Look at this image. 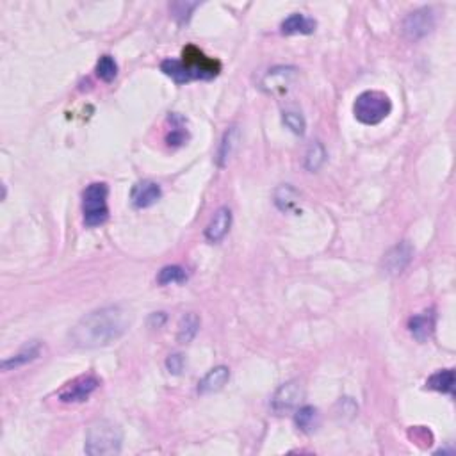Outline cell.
I'll use <instances>...</instances> for the list:
<instances>
[{
  "label": "cell",
  "mask_w": 456,
  "mask_h": 456,
  "mask_svg": "<svg viewBox=\"0 0 456 456\" xmlns=\"http://www.w3.org/2000/svg\"><path fill=\"white\" fill-rule=\"evenodd\" d=\"M132 323V314L123 305H107L89 312L70 331V344L80 350L109 346L125 335Z\"/></svg>",
  "instance_id": "1"
},
{
  "label": "cell",
  "mask_w": 456,
  "mask_h": 456,
  "mask_svg": "<svg viewBox=\"0 0 456 456\" xmlns=\"http://www.w3.org/2000/svg\"><path fill=\"white\" fill-rule=\"evenodd\" d=\"M164 75L175 80L177 84H186L191 80H210L220 75L221 63L214 57L205 56L194 45L184 46L182 59H164L160 63Z\"/></svg>",
  "instance_id": "2"
},
{
  "label": "cell",
  "mask_w": 456,
  "mask_h": 456,
  "mask_svg": "<svg viewBox=\"0 0 456 456\" xmlns=\"http://www.w3.org/2000/svg\"><path fill=\"white\" fill-rule=\"evenodd\" d=\"M123 433L118 424L110 421H96L86 433L84 451L89 456H114L122 452Z\"/></svg>",
  "instance_id": "3"
},
{
  "label": "cell",
  "mask_w": 456,
  "mask_h": 456,
  "mask_svg": "<svg viewBox=\"0 0 456 456\" xmlns=\"http://www.w3.org/2000/svg\"><path fill=\"white\" fill-rule=\"evenodd\" d=\"M392 110V102L384 91H364L357 96L353 103L355 118L364 125H378L384 122Z\"/></svg>",
  "instance_id": "4"
},
{
  "label": "cell",
  "mask_w": 456,
  "mask_h": 456,
  "mask_svg": "<svg viewBox=\"0 0 456 456\" xmlns=\"http://www.w3.org/2000/svg\"><path fill=\"white\" fill-rule=\"evenodd\" d=\"M107 196L109 187L103 182L89 184L82 194V209L84 223L86 227H100L109 217V207H107Z\"/></svg>",
  "instance_id": "5"
},
{
  "label": "cell",
  "mask_w": 456,
  "mask_h": 456,
  "mask_svg": "<svg viewBox=\"0 0 456 456\" xmlns=\"http://www.w3.org/2000/svg\"><path fill=\"white\" fill-rule=\"evenodd\" d=\"M99 387V378L93 376V374H84V376H77L75 380L68 381L61 391L57 392V399L63 403H82Z\"/></svg>",
  "instance_id": "6"
},
{
  "label": "cell",
  "mask_w": 456,
  "mask_h": 456,
  "mask_svg": "<svg viewBox=\"0 0 456 456\" xmlns=\"http://www.w3.org/2000/svg\"><path fill=\"white\" fill-rule=\"evenodd\" d=\"M301 398H303V388H301L300 381H287L281 387H278L271 398V410L277 415L293 412L294 408L300 407Z\"/></svg>",
  "instance_id": "7"
},
{
  "label": "cell",
  "mask_w": 456,
  "mask_h": 456,
  "mask_svg": "<svg viewBox=\"0 0 456 456\" xmlns=\"http://www.w3.org/2000/svg\"><path fill=\"white\" fill-rule=\"evenodd\" d=\"M435 27V16L430 8H422L410 13L403 22V32L408 39H421L430 34Z\"/></svg>",
  "instance_id": "8"
},
{
  "label": "cell",
  "mask_w": 456,
  "mask_h": 456,
  "mask_svg": "<svg viewBox=\"0 0 456 456\" xmlns=\"http://www.w3.org/2000/svg\"><path fill=\"white\" fill-rule=\"evenodd\" d=\"M160 196H163L160 186L152 180H141L130 191V200H132V205L136 209H148V207L156 205Z\"/></svg>",
  "instance_id": "9"
},
{
  "label": "cell",
  "mask_w": 456,
  "mask_h": 456,
  "mask_svg": "<svg viewBox=\"0 0 456 456\" xmlns=\"http://www.w3.org/2000/svg\"><path fill=\"white\" fill-rule=\"evenodd\" d=\"M412 255H414V250L408 243H399L395 244L392 250H388L384 257V271L387 274H399L405 267L410 264Z\"/></svg>",
  "instance_id": "10"
},
{
  "label": "cell",
  "mask_w": 456,
  "mask_h": 456,
  "mask_svg": "<svg viewBox=\"0 0 456 456\" xmlns=\"http://www.w3.org/2000/svg\"><path fill=\"white\" fill-rule=\"evenodd\" d=\"M230 227H232V210L227 209V207H221V209L214 214L210 223L207 224L205 239L209 241V243H220V241H223L224 236L230 232Z\"/></svg>",
  "instance_id": "11"
},
{
  "label": "cell",
  "mask_w": 456,
  "mask_h": 456,
  "mask_svg": "<svg viewBox=\"0 0 456 456\" xmlns=\"http://www.w3.org/2000/svg\"><path fill=\"white\" fill-rule=\"evenodd\" d=\"M296 68L291 66H278V68L270 70L266 77L262 80V88L270 93H285V89L289 88L291 80H293Z\"/></svg>",
  "instance_id": "12"
},
{
  "label": "cell",
  "mask_w": 456,
  "mask_h": 456,
  "mask_svg": "<svg viewBox=\"0 0 456 456\" xmlns=\"http://www.w3.org/2000/svg\"><path fill=\"white\" fill-rule=\"evenodd\" d=\"M408 330L414 335V338H417L419 342H426L431 337L435 330V312L426 310L422 314L410 317L408 321Z\"/></svg>",
  "instance_id": "13"
},
{
  "label": "cell",
  "mask_w": 456,
  "mask_h": 456,
  "mask_svg": "<svg viewBox=\"0 0 456 456\" xmlns=\"http://www.w3.org/2000/svg\"><path fill=\"white\" fill-rule=\"evenodd\" d=\"M228 380H230V369L224 367V365H217V367L210 369L209 373L200 380V384H198V392H200V394H213V392H217L220 388H223Z\"/></svg>",
  "instance_id": "14"
},
{
  "label": "cell",
  "mask_w": 456,
  "mask_h": 456,
  "mask_svg": "<svg viewBox=\"0 0 456 456\" xmlns=\"http://www.w3.org/2000/svg\"><path fill=\"white\" fill-rule=\"evenodd\" d=\"M316 20L314 18H308V16L301 15V13H294V15H291L289 18H285L284 22H281L280 29H281V34H312V32L316 31Z\"/></svg>",
  "instance_id": "15"
},
{
  "label": "cell",
  "mask_w": 456,
  "mask_h": 456,
  "mask_svg": "<svg viewBox=\"0 0 456 456\" xmlns=\"http://www.w3.org/2000/svg\"><path fill=\"white\" fill-rule=\"evenodd\" d=\"M39 355H42V342L34 341V342H31V344H27V346L23 348L18 355H13V357L6 358V360L2 362V369H4V371H13V369H18V367H22V365L29 364V362L36 360Z\"/></svg>",
  "instance_id": "16"
},
{
  "label": "cell",
  "mask_w": 456,
  "mask_h": 456,
  "mask_svg": "<svg viewBox=\"0 0 456 456\" xmlns=\"http://www.w3.org/2000/svg\"><path fill=\"white\" fill-rule=\"evenodd\" d=\"M239 139H241L239 127H230V129L224 132L223 139H221L220 150H217V157H216L217 166L220 167L227 166L230 157H232L234 152H236L237 145H239Z\"/></svg>",
  "instance_id": "17"
},
{
  "label": "cell",
  "mask_w": 456,
  "mask_h": 456,
  "mask_svg": "<svg viewBox=\"0 0 456 456\" xmlns=\"http://www.w3.org/2000/svg\"><path fill=\"white\" fill-rule=\"evenodd\" d=\"M426 388L442 392V394H452L455 392V371L452 369H444V371L431 374L426 380Z\"/></svg>",
  "instance_id": "18"
},
{
  "label": "cell",
  "mask_w": 456,
  "mask_h": 456,
  "mask_svg": "<svg viewBox=\"0 0 456 456\" xmlns=\"http://www.w3.org/2000/svg\"><path fill=\"white\" fill-rule=\"evenodd\" d=\"M198 330H200V317L196 314H186V316L180 319L179 324V334H177V341L180 344H189L193 342V338L196 337Z\"/></svg>",
  "instance_id": "19"
},
{
  "label": "cell",
  "mask_w": 456,
  "mask_h": 456,
  "mask_svg": "<svg viewBox=\"0 0 456 456\" xmlns=\"http://www.w3.org/2000/svg\"><path fill=\"white\" fill-rule=\"evenodd\" d=\"M170 122H171V132L166 136V143L171 146V148H179V146H182L184 143L187 141V130H186V122H184V118H180L179 114H171L170 116Z\"/></svg>",
  "instance_id": "20"
},
{
  "label": "cell",
  "mask_w": 456,
  "mask_h": 456,
  "mask_svg": "<svg viewBox=\"0 0 456 456\" xmlns=\"http://www.w3.org/2000/svg\"><path fill=\"white\" fill-rule=\"evenodd\" d=\"M324 163H327V150L319 141H314L305 153V167L314 173V171H319Z\"/></svg>",
  "instance_id": "21"
},
{
  "label": "cell",
  "mask_w": 456,
  "mask_h": 456,
  "mask_svg": "<svg viewBox=\"0 0 456 456\" xmlns=\"http://www.w3.org/2000/svg\"><path fill=\"white\" fill-rule=\"evenodd\" d=\"M317 417H319V414L314 407H301L294 414V422L301 431H312L316 428Z\"/></svg>",
  "instance_id": "22"
},
{
  "label": "cell",
  "mask_w": 456,
  "mask_h": 456,
  "mask_svg": "<svg viewBox=\"0 0 456 456\" xmlns=\"http://www.w3.org/2000/svg\"><path fill=\"white\" fill-rule=\"evenodd\" d=\"M296 200L298 194L291 186H281L274 191V203H277L278 209L284 210V213L293 210L294 205H296Z\"/></svg>",
  "instance_id": "23"
},
{
  "label": "cell",
  "mask_w": 456,
  "mask_h": 456,
  "mask_svg": "<svg viewBox=\"0 0 456 456\" xmlns=\"http://www.w3.org/2000/svg\"><path fill=\"white\" fill-rule=\"evenodd\" d=\"M187 280V273L180 266H166L157 274V284L170 285V284H184Z\"/></svg>",
  "instance_id": "24"
},
{
  "label": "cell",
  "mask_w": 456,
  "mask_h": 456,
  "mask_svg": "<svg viewBox=\"0 0 456 456\" xmlns=\"http://www.w3.org/2000/svg\"><path fill=\"white\" fill-rule=\"evenodd\" d=\"M96 75L103 82H113L118 75V65L114 61L113 56H102L96 63Z\"/></svg>",
  "instance_id": "25"
},
{
  "label": "cell",
  "mask_w": 456,
  "mask_h": 456,
  "mask_svg": "<svg viewBox=\"0 0 456 456\" xmlns=\"http://www.w3.org/2000/svg\"><path fill=\"white\" fill-rule=\"evenodd\" d=\"M284 123L287 125V129H291L294 134H298V136H303L305 134V127H307V123H305V118L300 113L284 110Z\"/></svg>",
  "instance_id": "26"
},
{
  "label": "cell",
  "mask_w": 456,
  "mask_h": 456,
  "mask_svg": "<svg viewBox=\"0 0 456 456\" xmlns=\"http://www.w3.org/2000/svg\"><path fill=\"white\" fill-rule=\"evenodd\" d=\"M196 2H179V4H175V8H179V9H182V11H173L175 13V18L179 20L180 23H186V22H189V18H191V11H193L194 8H196Z\"/></svg>",
  "instance_id": "27"
},
{
  "label": "cell",
  "mask_w": 456,
  "mask_h": 456,
  "mask_svg": "<svg viewBox=\"0 0 456 456\" xmlns=\"http://www.w3.org/2000/svg\"><path fill=\"white\" fill-rule=\"evenodd\" d=\"M184 357L180 353H175V355H170L166 360V369L170 371L171 374H180L184 371Z\"/></svg>",
  "instance_id": "28"
}]
</instances>
